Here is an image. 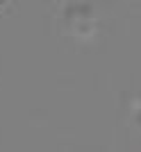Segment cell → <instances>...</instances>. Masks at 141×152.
I'll use <instances>...</instances> for the list:
<instances>
[]
</instances>
